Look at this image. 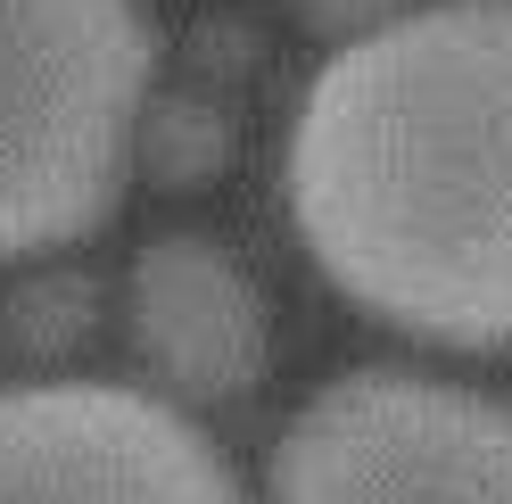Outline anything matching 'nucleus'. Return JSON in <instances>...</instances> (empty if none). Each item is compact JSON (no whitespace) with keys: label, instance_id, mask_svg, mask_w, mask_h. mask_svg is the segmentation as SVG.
<instances>
[{"label":"nucleus","instance_id":"nucleus-1","mask_svg":"<svg viewBox=\"0 0 512 504\" xmlns=\"http://www.w3.org/2000/svg\"><path fill=\"white\" fill-rule=\"evenodd\" d=\"M290 224L380 323L512 348V0L339 42L290 124Z\"/></svg>","mask_w":512,"mask_h":504},{"label":"nucleus","instance_id":"nucleus-2","mask_svg":"<svg viewBox=\"0 0 512 504\" xmlns=\"http://www.w3.org/2000/svg\"><path fill=\"white\" fill-rule=\"evenodd\" d=\"M149 116L133 0H0V265L83 240Z\"/></svg>","mask_w":512,"mask_h":504},{"label":"nucleus","instance_id":"nucleus-3","mask_svg":"<svg viewBox=\"0 0 512 504\" xmlns=\"http://www.w3.org/2000/svg\"><path fill=\"white\" fill-rule=\"evenodd\" d=\"M273 504H512V405L422 372H347L273 438Z\"/></svg>","mask_w":512,"mask_h":504},{"label":"nucleus","instance_id":"nucleus-4","mask_svg":"<svg viewBox=\"0 0 512 504\" xmlns=\"http://www.w3.org/2000/svg\"><path fill=\"white\" fill-rule=\"evenodd\" d=\"M0 504H248L182 405L116 381L0 389Z\"/></svg>","mask_w":512,"mask_h":504},{"label":"nucleus","instance_id":"nucleus-5","mask_svg":"<svg viewBox=\"0 0 512 504\" xmlns=\"http://www.w3.org/2000/svg\"><path fill=\"white\" fill-rule=\"evenodd\" d=\"M124 339L149 364L157 389H174L182 405H223L265 381L273 331L256 281L232 265V248H215L199 232L149 240L133 273H124Z\"/></svg>","mask_w":512,"mask_h":504},{"label":"nucleus","instance_id":"nucleus-6","mask_svg":"<svg viewBox=\"0 0 512 504\" xmlns=\"http://www.w3.org/2000/svg\"><path fill=\"white\" fill-rule=\"evenodd\" d=\"M0 323H9V348H17V356H67L75 339L91 331L83 273H34L9 306H0Z\"/></svg>","mask_w":512,"mask_h":504},{"label":"nucleus","instance_id":"nucleus-7","mask_svg":"<svg viewBox=\"0 0 512 504\" xmlns=\"http://www.w3.org/2000/svg\"><path fill=\"white\" fill-rule=\"evenodd\" d=\"M133 157H149V166L166 174V182H174V174L190 182V174L223 166V124H215L207 108H182V100H174V108L141 116V149H133Z\"/></svg>","mask_w":512,"mask_h":504},{"label":"nucleus","instance_id":"nucleus-8","mask_svg":"<svg viewBox=\"0 0 512 504\" xmlns=\"http://www.w3.org/2000/svg\"><path fill=\"white\" fill-rule=\"evenodd\" d=\"M298 17H306V25H323V34L364 42V34H380V25L413 17V0H298Z\"/></svg>","mask_w":512,"mask_h":504}]
</instances>
